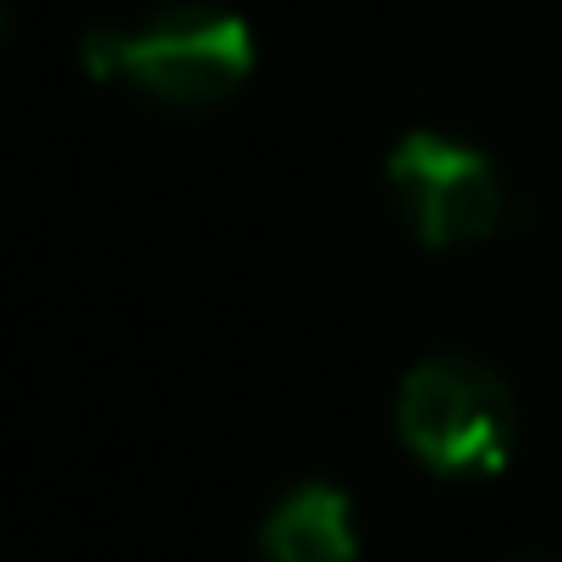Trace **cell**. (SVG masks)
<instances>
[{
  "mask_svg": "<svg viewBox=\"0 0 562 562\" xmlns=\"http://www.w3.org/2000/svg\"><path fill=\"white\" fill-rule=\"evenodd\" d=\"M94 78H122L160 105H221L254 72V34L226 7H171L138 29H100L83 40Z\"/></svg>",
  "mask_w": 562,
  "mask_h": 562,
  "instance_id": "obj_1",
  "label": "cell"
},
{
  "mask_svg": "<svg viewBox=\"0 0 562 562\" xmlns=\"http://www.w3.org/2000/svg\"><path fill=\"white\" fill-rule=\"evenodd\" d=\"M397 436L425 469L452 480H480L513 458L518 408L491 364L463 353H436L419 359L397 392Z\"/></svg>",
  "mask_w": 562,
  "mask_h": 562,
  "instance_id": "obj_2",
  "label": "cell"
},
{
  "mask_svg": "<svg viewBox=\"0 0 562 562\" xmlns=\"http://www.w3.org/2000/svg\"><path fill=\"white\" fill-rule=\"evenodd\" d=\"M386 188L408 232L430 248L480 243L507 221L502 171L480 149L441 133H408L386 160Z\"/></svg>",
  "mask_w": 562,
  "mask_h": 562,
  "instance_id": "obj_3",
  "label": "cell"
},
{
  "mask_svg": "<svg viewBox=\"0 0 562 562\" xmlns=\"http://www.w3.org/2000/svg\"><path fill=\"white\" fill-rule=\"evenodd\" d=\"M265 562H353L359 557V524L348 491L310 480L281 496L259 524Z\"/></svg>",
  "mask_w": 562,
  "mask_h": 562,
  "instance_id": "obj_4",
  "label": "cell"
},
{
  "mask_svg": "<svg viewBox=\"0 0 562 562\" xmlns=\"http://www.w3.org/2000/svg\"><path fill=\"white\" fill-rule=\"evenodd\" d=\"M0 34H7V12H0Z\"/></svg>",
  "mask_w": 562,
  "mask_h": 562,
  "instance_id": "obj_5",
  "label": "cell"
}]
</instances>
